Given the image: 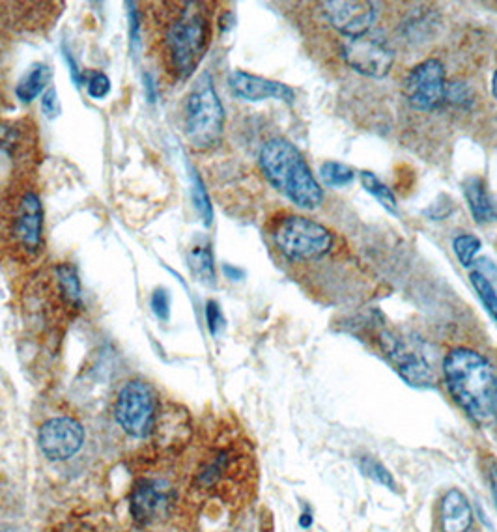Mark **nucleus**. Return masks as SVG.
<instances>
[{"instance_id": "nucleus-1", "label": "nucleus", "mask_w": 497, "mask_h": 532, "mask_svg": "<svg viewBox=\"0 0 497 532\" xmlns=\"http://www.w3.org/2000/svg\"><path fill=\"white\" fill-rule=\"evenodd\" d=\"M163 10L161 53L167 70L178 81H185L199 68L210 45V17L199 2H172Z\"/></svg>"}, {"instance_id": "nucleus-2", "label": "nucleus", "mask_w": 497, "mask_h": 532, "mask_svg": "<svg viewBox=\"0 0 497 532\" xmlns=\"http://www.w3.org/2000/svg\"><path fill=\"white\" fill-rule=\"evenodd\" d=\"M447 389L469 417L477 422L492 419V389L496 372L481 353L456 348L443 359Z\"/></svg>"}, {"instance_id": "nucleus-3", "label": "nucleus", "mask_w": 497, "mask_h": 532, "mask_svg": "<svg viewBox=\"0 0 497 532\" xmlns=\"http://www.w3.org/2000/svg\"><path fill=\"white\" fill-rule=\"evenodd\" d=\"M260 167L268 182L303 210H316L324 191L298 148L284 139L270 140L260 152Z\"/></svg>"}, {"instance_id": "nucleus-4", "label": "nucleus", "mask_w": 497, "mask_h": 532, "mask_svg": "<svg viewBox=\"0 0 497 532\" xmlns=\"http://www.w3.org/2000/svg\"><path fill=\"white\" fill-rule=\"evenodd\" d=\"M225 111L213 88L212 77L204 73L185 101V135L197 150H210L223 135Z\"/></svg>"}, {"instance_id": "nucleus-5", "label": "nucleus", "mask_w": 497, "mask_h": 532, "mask_svg": "<svg viewBox=\"0 0 497 532\" xmlns=\"http://www.w3.org/2000/svg\"><path fill=\"white\" fill-rule=\"evenodd\" d=\"M275 245L292 260H316L329 252L333 236L324 224L313 219L290 215L275 228Z\"/></svg>"}, {"instance_id": "nucleus-6", "label": "nucleus", "mask_w": 497, "mask_h": 532, "mask_svg": "<svg viewBox=\"0 0 497 532\" xmlns=\"http://www.w3.org/2000/svg\"><path fill=\"white\" fill-rule=\"evenodd\" d=\"M116 420L131 437H148L156 426V398L152 389L142 381H129L118 394Z\"/></svg>"}, {"instance_id": "nucleus-7", "label": "nucleus", "mask_w": 497, "mask_h": 532, "mask_svg": "<svg viewBox=\"0 0 497 532\" xmlns=\"http://www.w3.org/2000/svg\"><path fill=\"white\" fill-rule=\"evenodd\" d=\"M341 55L352 70L372 79L385 77L395 62V51L389 47V43L372 34L344 38Z\"/></svg>"}, {"instance_id": "nucleus-8", "label": "nucleus", "mask_w": 497, "mask_h": 532, "mask_svg": "<svg viewBox=\"0 0 497 532\" xmlns=\"http://www.w3.org/2000/svg\"><path fill=\"white\" fill-rule=\"evenodd\" d=\"M447 83L443 64L436 58H430L413 68L404 83V94L413 109L434 111L445 101Z\"/></svg>"}, {"instance_id": "nucleus-9", "label": "nucleus", "mask_w": 497, "mask_h": 532, "mask_svg": "<svg viewBox=\"0 0 497 532\" xmlns=\"http://www.w3.org/2000/svg\"><path fill=\"white\" fill-rule=\"evenodd\" d=\"M40 448L51 462H64L73 458L85 441V430L77 420L57 417L47 420L40 428Z\"/></svg>"}, {"instance_id": "nucleus-10", "label": "nucleus", "mask_w": 497, "mask_h": 532, "mask_svg": "<svg viewBox=\"0 0 497 532\" xmlns=\"http://www.w3.org/2000/svg\"><path fill=\"white\" fill-rule=\"evenodd\" d=\"M322 12L329 25L344 34V38L369 34L376 19V6L367 0H327L322 2Z\"/></svg>"}, {"instance_id": "nucleus-11", "label": "nucleus", "mask_w": 497, "mask_h": 532, "mask_svg": "<svg viewBox=\"0 0 497 532\" xmlns=\"http://www.w3.org/2000/svg\"><path fill=\"white\" fill-rule=\"evenodd\" d=\"M382 346L389 361L395 364L400 378L413 387H430L434 381L432 368L426 361L425 355L421 351L412 348L406 340L398 336H382Z\"/></svg>"}, {"instance_id": "nucleus-12", "label": "nucleus", "mask_w": 497, "mask_h": 532, "mask_svg": "<svg viewBox=\"0 0 497 532\" xmlns=\"http://www.w3.org/2000/svg\"><path fill=\"white\" fill-rule=\"evenodd\" d=\"M167 504L169 490L165 482L142 480L131 493V516L137 523L148 525L165 514Z\"/></svg>"}, {"instance_id": "nucleus-13", "label": "nucleus", "mask_w": 497, "mask_h": 532, "mask_svg": "<svg viewBox=\"0 0 497 532\" xmlns=\"http://www.w3.org/2000/svg\"><path fill=\"white\" fill-rule=\"evenodd\" d=\"M43 210L40 198L27 193L15 211L14 238L23 249L38 251L42 245Z\"/></svg>"}, {"instance_id": "nucleus-14", "label": "nucleus", "mask_w": 497, "mask_h": 532, "mask_svg": "<svg viewBox=\"0 0 497 532\" xmlns=\"http://www.w3.org/2000/svg\"><path fill=\"white\" fill-rule=\"evenodd\" d=\"M228 84L238 98L247 101H262V99H281L286 103L294 101V92L286 84L251 75L245 71H232L228 77Z\"/></svg>"}, {"instance_id": "nucleus-15", "label": "nucleus", "mask_w": 497, "mask_h": 532, "mask_svg": "<svg viewBox=\"0 0 497 532\" xmlns=\"http://www.w3.org/2000/svg\"><path fill=\"white\" fill-rule=\"evenodd\" d=\"M441 532H468L473 525V510L468 497L460 490L447 491L438 508Z\"/></svg>"}, {"instance_id": "nucleus-16", "label": "nucleus", "mask_w": 497, "mask_h": 532, "mask_svg": "<svg viewBox=\"0 0 497 532\" xmlns=\"http://www.w3.org/2000/svg\"><path fill=\"white\" fill-rule=\"evenodd\" d=\"M464 193L468 198L469 210L473 219L479 224L496 221L497 211L492 198L488 195L484 182L481 178H469L464 183Z\"/></svg>"}, {"instance_id": "nucleus-17", "label": "nucleus", "mask_w": 497, "mask_h": 532, "mask_svg": "<svg viewBox=\"0 0 497 532\" xmlns=\"http://www.w3.org/2000/svg\"><path fill=\"white\" fill-rule=\"evenodd\" d=\"M49 77H51V71L47 66H43V64L32 66L29 73L19 81L17 88H15L17 98L25 101V103H30L32 99L42 94L43 86L47 84Z\"/></svg>"}, {"instance_id": "nucleus-18", "label": "nucleus", "mask_w": 497, "mask_h": 532, "mask_svg": "<svg viewBox=\"0 0 497 532\" xmlns=\"http://www.w3.org/2000/svg\"><path fill=\"white\" fill-rule=\"evenodd\" d=\"M357 467L372 482L384 486L385 490H397V482L393 478V473L380 460H376L372 456H361V458H357Z\"/></svg>"}, {"instance_id": "nucleus-19", "label": "nucleus", "mask_w": 497, "mask_h": 532, "mask_svg": "<svg viewBox=\"0 0 497 532\" xmlns=\"http://www.w3.org/2000/svg\"><path fill=\"white\" fill-rule=\"evenodd\" d=\"M469 280L475 288V292L479 295L481 303H483L486 312L492 316V320L497 323V292L494 284L488 280L483 271H471Z\"/></svg>"}, {"instance_id": "nucleus-20", "label": "nucleus", "mask_w": 497, "mask_h": 532, "mask_svg": "<svg viewBox=\"0 0 497 532\" xmlns=\"http://www.w3.org/2000/svg\"><path fill=\"white\" fill-rule=\"evenodd\" d=\"M361 183H363L365 191L374 196L385 210L397 213V198L382 180H378L372 172H361Z\"/></svg>"}, {"instance_id": "nucleus-21", "label": "nucleus", "mask_w": 497, "mask_h": 532, "mask_svg": "<svg viewBox=\"0 0 497 532\" xmlns=\"http://www.w3.org/2000/svg\"><path fill=\"white\" fill-rule=\"evenodd\" d=\"M189 262L193 273L204 282H215V271H213V256L210 245H195L189 254Z\"/></svg>"}, {"instance_id": "nucleus-22", "label": "nucleus", "mask_w": 497, "mask_h": 532, "mask_svg": "<svg viewBox=\"0 0 497 532\" xmlns=\"http://www.w3.org/2000/svg\"><path fill=\"white\" fill-rule=\"evenodd\" d=\"M354 176L352 168L337 163V161H327L320 167V178L329 187H344V185L354 182Z\"/></svg>"}, {"instance_id": "nucleus-23", "label": "nucleus", "mask_w": 497, "mask_h": 532, "mask_svg": "<svg viewBox=\"0 0 497 532\" xmlns=\"http://www.w3.org/2000/svg\"><path fill=\"white\" fill-rule=\"evenodd\" d=\"M453 247H455L460 264L464 267H471L475 262V256L481 251V239L469 236V234H462L455 239Z\"/></svg>"}, {"instance_id": "nucleus-24", "label": "nucleus", "mask_w": 497, "mask_h": 532, "mask_svg": "<svg viewBox=\"0 0 497 532\" xmlns=\"http://www.w3.org/2000/svg\"><path fill=\"white\" fill-rule=\"evenodd\" d=\"M193 202H195L204 224L212 223L213 213L212 206H210V198H208L204 183L200 182L199 176H195V183H193Z\"/></svg>"}, {"instance_id": "nucleus-25", "label": "nucleus", "mask_w": 497, "mask_h": 532, "mask_svg": "<svg viewBox=\"0 0 497 532\" xmlns=\"http://www.w3.org/2000/svg\"><path fill=\"white\" fill-rule=\"evenodd\" d=\"M86 88H88V94H90L92 98L103 99L109 94V90H111V81H109V77H107L105 73L94 71V73L90 75V79H88Z\"/></svg>"}, {"instance_id": "nucleus-26", "label": "nucleus", "mask_w": 497, "mask_h": 532, "mask_svg": "<svg viewBox=\"0 0 497 532\" xmlns=\"http://www.w3.org/2000/svg\"><path fill=\"white\" fill-rule=\"evenodd\" d=\"M150 305H152V310L156 312L157 318L159 320H169V310H171V299H169V294L167 290H156L152 294V299H150Z\"/></svg>"}, {"instance_id": "nucleus-27", "label": "nucleus", "mask_w": 497, "mask_h": 532, "mask_svg": "<svg viewBox=\"0 0 497 532\" xmlns=\"http://www.w3.org/2000/svg\"><path fill=\"white\" fill-rule=\"evenodd\" d=\"M206 320H208V327H210V333L213 336L219 335V331L225 327V318H223V312L219 305L215 301H210L206 305Z\"/></svg>"}, {"instance_id": "nucleus-28", "label": "nucleus", "mask_w": 497, "mask_h": 532, "mask_svg": "<svg viewBox=\"0 0 497 532\" xmlns=\"http://www.w3.org/2000/svg\"><path fill=\"white\" fill-rule=\"evenodd\" d=\"M42 109L49 118H55L58 114V99L57 92L51 88L47 90V94H43Z\"/></svg>"}, {"instance_id": "nucleus-29", "label": "nucleus", "mask_w": 497, "mask_h": 532, "mask_svg": "<svg viewBox=\"0 0 497 532\" xmlns=\"http://www.w3.org/2000/svg\"><path fill=\"white\" fill-rule=\"evenodd\" d=\"M314 518L311 514V510H305L301 516H299V527L301 529H311L313 527Z\"/></svg>"}, {"instance_id": "nucleus-30", "label": "nucleus", "mask_w": 497, "mask_h": 532, "mask_svg": "<svg viewBox=\"0 0 497 532\" xmlns=\"http://www.w3.org/2000/svg\"><path fill=\"white\" fill-rule=\"evenodd\" d=\"M490 490H492V495H494V501H496L497 506V465H494L490 469Z\"/></svg>"}, {"instance_id": "nucleus-31", "label": "nucleus", "mask_w": 497, "mask_h": 532, "mask_svg": "<svg viewBox=\"0 0 497 532\" xmlns=\"http://www.w3.org/2000/svg\"><path fill=\"white\" fill-rule=\"evenodd\" d=\"M225 273H227V275H230V279H234V280L240 279V277H242L243 275L240 269H236V267H232V266H225Z\"/></svg>"}, {"instance_id": "nucleus-32", "label": "nucleus", "mask_w": 497, "mask_h": 532, "mask_svg": "<svg viewBox=\"0 0 497 532\" xmlns=\"http://www.w3.org/2000/svg\"><path fill=\"white\" fill-rule=\"evenodd\" d=\"M492 417L497 419V374L496 381H494V389H492Z\"/></svg>"}, {"instance_id": "nucleus-33", "label": "nucleus", "mask_w": 497, "mask_h": 532, "mask_svg": "<svg viewBox=\"0 0 497 532\" xmlns=\"http://www.w3.org/2000/svg\"><path fill=\"white\" fill-rule=\"evenodd\" d=\"M492 94H494V98L497 99V71L496 75H494V81H492Z\"/></svg>"}]
</instances>
